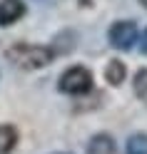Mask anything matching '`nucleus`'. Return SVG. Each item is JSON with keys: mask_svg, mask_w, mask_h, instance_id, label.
I'll return each instance as SVG.
<instances>
[{"mask_svg": "<svg viewBox=\"0 0 147 154\" xmlns=\"http://www.w3.org/2000/svg\"><path fill=\"white\" fill-rule=\"evenodd\" d=\"M5 57H8L15 67H20V70H40V67L50 65L53 52L47 50V47H40V45L18 42V45H13L10 50L5 52Z\"/></svg>", "mask_w": 147, "mask_h": 154, "instance_id": "nucleus-1", "label": "nucleus"}, {"mask_svg": "<svg viewBox=\"0 0 147 154\" xmlns=\"http://www.w3.org/2000/svg\"><path fill=\"white\" fill-rule=\"evenodd\" d=\"M107 37H110V45L117 47V50H130L137 42V25L132 20H117L110 27Z\"/></svg>", "mask_w": 147, "mask_h": 154, "instance_id": "nucleus-3", "label": "nucleus"}, {"mask_svg": "<svg viewBox=\"0 0 147 154\" xmlns=\"http://www.w3.org/2000/svg\"><path fill=\"white\" fill-rule=\"evenodd\" d=\"M125 72H127V70H125V65H122L120 60H110V65L105 67V77H107V82L115 85V87L125 82Z\"/></svg>", "mask_w": 147, "mask_h": 154, "instance_id": "nucleus-7", "label": "nucleus"}, {"mask_svg": "<svg viewBox=\"0 0 147 154\" xmlns=\"http://www.w3.org/2000/svg\"><path fill=\"white\" fill-rule=\"evenodd\" d=\"M18 144V129L13 124H0V154H10Z\"/></svg>", "mask_w": 147, "mask_h": 154, "instance_id": "nucleus-6", "label": "nucleus"}, {"mask_svg": "<svg viewBox=\"0 0 147 154\" xmlns=\"http://www.w3.org/2000/svg\"><path fill=\"white\" fill-rule=\"evenodd\" d=\"M142 5H147V0H142Z\"/></svg>", "mask_w": 147, "mask_h": 154, "instance_id": "nucleus-11", "label": "nucleus"}, {"mask_svg": "<svg viewBox=\"0 0 147 154\" xmlns=\"http://www.w3.org/2000/svg\"><path fill=\"white\" fill-rule=\"evenodd\" d=\"M140 50H142V52L147 55V30L142 32V40H140Z\"/></svg>", "mask_w": 147, "mask_h": 154, "instance_id": "nucleus-10", "label": "nucleus"}, {"mask_svg": "<svg viewBox=\"0 0 147 154\" xmlns=\"http://www.w3.org/2000/svg\"><path fill=\"white\" fill-rule=\"evenodd\" d=\"M92 90V75L85 67H70L60 77V92L65 94H85Z\"/></svg>", "mask_w": 147, "mask_h": 154, "instance_id": "nucleus-2", "label": "nucleus"}, {"mask_svg": "<svg viewBox=\"0 0 147 154\" xmlns=\"http://www.w3.org/2000/svg\"><path fill=\"white\" fill-rule=\"evenodd\" d=\"M87 154H115V139L110 134H95L87 144Z\"/></svg>", "mask_w": 147, "mask_h": 154, "instance_id": "nucleus-5", "label": "nucleus"}, {"mask_svg": "<svg viewBox=\"0 0 147 154\" xmlns=\"http://www.w3.org/2000/svg\"><path fill=\"white\" fill-rule=\"evenodd\" d=\"M127 154H147V134H132L127 139Z\"/></svg>", "mask_w": 147, "mask_h": 154, "instance_id": "nucleus-8", "label": "nucleus"}, {"mask_svg": "<svg viewBox=\"0 0 147 154\" xmlns=\"http://www.w3.org/2000/svg\"><path fill=\"white\" fill-rule=\"evenodd\" d=\"M132 87H135V94L140 97L142 102H147V70H140L132 80Z\"/></svg>", "mask_w": 147, "mask_h": 154, "instance_id": "nucleus-9", "label": "nucleus"}, {"mask_svg": "<svg viewBox=\"0 0 147 154\" xmlns=\"http://www.w3.org/2000/svg\"><path fill=\"white\" fill-rule=\"evenodd\" d=\"M25 15V3L23 0H0V25L8 27L18 23Z\"/></svg>", "mask_w": 147, "mask_h": 154, "instance_id": "nucleus-4", "label": "nucleus"}]
</instances>
